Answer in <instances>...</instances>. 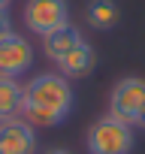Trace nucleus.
I'll list each match as a JSON object with an SVG mask.
<instances>
[{"mask_svg":"<svg viewBox=\"0 0 145 154\" xmlns=\"http://www.w3.org/2000/svg\"><path fill=\"white\" fill-rule=\"evenodd\" d=\"M69 24L66 0H27L24 3V27L36 36H48L51 30Z\"/></svg>","mask_w":145,"mask_h":154,"instance_id":"20e7f679","label":"nucleus"},{"mask_svg":"<svg viewBox=\"0 0 145 154\" xmlns=\"http://www.w3.org/2000/svg\"><path fill=\"white\" fill-rule=\"evenodd\" d=\"M76 106L69 79L60 72H39L24 85L21 94V118L33 127H60Z\"/></svg>","mask_w":145,"mask_h":154,"instance_id":"f257e3e1","label":"nucleus"},{"mask_svg":"<svg viewBox=\"0 0 145 154\" xmlns=\"http://www.w3.org/2000/svg\"><path fill=\"white\" fill-rule=\"evenodd\" d=\"M42 154H72V151H66V148H48V151H42Z\"/></svg>","mask_w":145,"mask_h":154,"instance_id":"f8f14e48","label":"nucleus"},{"mask_svg":"<svg viewBox=\"0 0 145 154\" xmlns=\"http://www.w3.org/2000/svg\"><path fill=\"white\" fill-rule=\"evenodd\" d=\"M36 148L39 136L30 121H24L21 115L0 121V154H36Z\"/></svg>","mask_w":145,"mask_h":154,"instance_id":"423d86ee","label":"nucleus"},{"mask_svg":"<svg viewBox=\"0 0 145 154\" xmlns=\"http://www.w3.org/2000/svg\"><path fill=\"white\" fill-rule=\"evenodd\" d=\"M82 39H85V36H82V30H79L76 24H63V27L51 30L48 36H42V54L57 66V63H60L72 48H76Z\"/></svg>","mask_w":145,"mask_h":154,"instance_id":"0eeeda50","label":"nucleus"},{"mask_svg":"<svg viewBox=\"0 0 145 154\" xmlns=\"http://www.w3.org/2000/svg\"><path fill=\"white\" fill-rule=\"evenodd\" d=\"M85 18L94 30H112L121 18L118 12V3L115 0H88V6H85Z\"/></svg>","mask_w":145,"mask_h":154,"instance_id":"1a4fd4ad","label":"nucleus"},{"mask_svg":"<svg viewBox=\"0 0 145 154\" xmlns=\"http://www.w3.org/2000/svg\"><path fill=\"white\" fill-rule=\"evenodd\" d=\"M85 148H88V154H130L136 148V130H133V124L106 112L103 118H97L88 127Z\"/></svg>","mask_w":145,"mask_h":154,"instance_id":"f03ea898","label":"nucleus"},{"mask_svg":"<svg viewBox=\"0 0 145 154\" xmlns=\"http://www.w3.org/2000/svg\"><path fill=\"white\" fill-rule=\"evenodd\" d=\"M21 94L24 88L18 85V79H0V121L21 115Z\"/></svg>","mask_w":145,"mask_h":154,"instance_id":"9d476101","label":"nucleus"},{"mask_svg":"<svg viewBox=\"0 0 145 154\" xmlns=\"http://www.w3.org/2000/svg\"><path fill=\"white\" fill-rule=\"evenodd\" d=\"M97 63V54H94V45L88 39H82L76 48H72L60 63H57V72L63 75V79H82V75H88Z\"/></svg>","mask_w":145,"mask_h":154,"instance_id":"6e6552de","label":"nucleus"},{"mask_svg":"<svg viewBox=\"0 0 145 154\" xmlns=\"http://www.w3.org/2000/svg\"><path fill=\"white\" fill-rule=\"evenodd\" d=\"M33 66V45L21 33L0 36V79H21Z\"/></svg>","mask_w":145,"mask_h":154,"instance_id":"39448f33","label":"nucleus"},{"mask_svg":"<svg viewBox=\"0 0 145 154\" xmlns=\"http://www.w3.org/2000/svg\"><path fill=\"white\" fill-rule=\"evenodd\" d=\"M109 115L139 127L145 121V79L139 75H124L109 91Z\"/></svg>","mask_w":145,"mask_h":154,"instance_id":"7ed1b4c3","label":"nucleus"},{"mask_svg":"<svg viewBox=\"0 0 145 154\" xmlns=\"http://www.w3.org/2000/svg\"><path fill=\"white\" fill-rule=\"evenodd\" d=\"M12 3H15V0H0V9H9Z\"/></svg>","mask_w":145,"mask_h":154,"instance_id":"ddd939ff","label":"nucleus"},{"mask_svg":"<svg viewBox=\"0 0 145 154\" xmlns=\"http://www.w3.org/2000/svg\"><path fill=\"white\" fill-rule=\"evenodd\" d=\"M12 33V18H9V9H0V36Z\"/></svg>","mask_w":145,"mask_h":154,"instance_id":"9b49d317","label":"nucleus"}]
</instances>
